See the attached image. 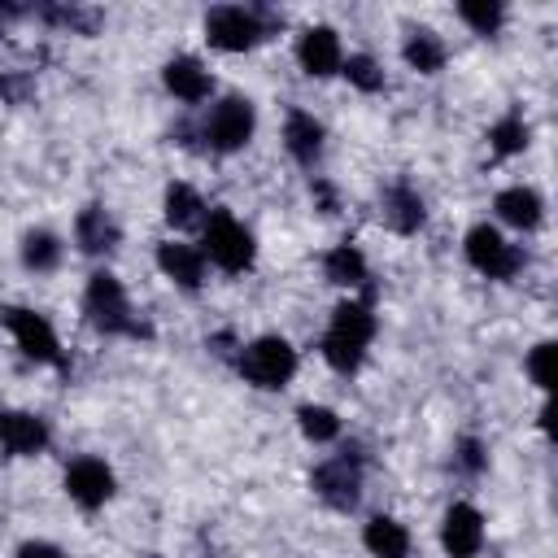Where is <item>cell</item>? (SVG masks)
I'll return each mask as SVG.
<instances>
[{"instance_id": "obj_22", "label": "cell", "mask_w": 558, "mask_h": 558, "mask_svg": "<svg viewBox=\"0 0 558 558\" xmlns=\"http://www.w3.org/2000/svg\"><path fill=\"white\" fill-rule=\"evenodd\" d=\"M384 209H388V218H392L397 231L423 227V201H418V192H410V187H388Z\"/></svg>"}, {"instance_id": "obj_27", "label": "cell", "mask_w": 558, "mask_h": 558, "mask_svg": "<svg viewBox=\"0 0 558 558\" xmlns=\"http://www.w3.org/2000/svg\"><path fill=\"white\" fill-rule=\"evenodd\" d=\"M458 17H462L466 26H475L480 35H493V31L501 26L506 9H501V4H488V0H462V4H458Z\"/></svg>"}, {"instance_id": "obj_21", "label": "cell", "mask_w": 558, "mask_h": 558, "mask_svg": "<svg viewBox=\"0 0 558 558\" xmlns=\"http://www.w3.org/2000/svg\"><path fill=\"white\" fill-rule=\"evenodd\" d=\"M405 61H410L418 74H436V70L445 65V44H440V35L414 31V35L405 39Z\"/></svg>"}, {"instance_id": "obj_18", "label": "cell", "mask_w": 558, "mask_h": 558, "mask_svg": "<svg viewBox=\"0 0 558 558\" xmlns=\"http://www.w3.org/2000/svg\"><path fill=\"white\" fill-rule=\"evenodd\" d=\"M541 196L532 192V187H506L501 196H497V214L510 222V227H519V231H532V227H541Z\"/></svg>"}, {"instance_id": "obj_10", "label": "cell", "mask_w": 558, "mask_h": 558, "mask_svg": "<svg viewBox=\"0 0 558 558\" xmlns=\"http://www.w3.org/2000/svg\"><path fill=\"white\" fill-rule=\"evenodd\" d=\"M65 493H70L78 506L96 510V506H105V501L113 497V471H109L100 458H78V462H70V471H65Z\"/></svg>"}, {"instance_id": "obj_13", "label": "cell", "mask_w": 558, "mask_h": 558, "mask_svg": "<svg viewBox=\"0 0 558 558\" xmlns=\"http://www.w3.org/2000/svg\"><path fill=\"white\" fill-rule=\"evenodd\" d=\"M0 445L17 458H31L48 445V423L39 414H26V410H4L0 414Z\"/></svg>"}, {"instance_id": "obj_25", "label": "cell", "mask_w": 558, "mask_h": 558, "mask_svg": "<svg viewBox=\"0 0 558 558\" xmlns=\"http://www.w3.org/2000/svg\"><path fill=\"white\" fill-rule=\"evenodd\" d=\"M296 418H301V432H305L314 445H327V440L340 436V418H336L327 405H301Z\"/></svg>"}, {"instance_id": "obj_5", "label": "cell", "mask_w": 558, "mask_h": 558, "mask_svg": "<svg viewBox=\"0 0 558 558\" xmlns=\"http://www.w3.org/2000/svg\"><path fill=\"white\" fill-rule=\"evenodd\" d=\"M466 262H471L480 275H488V279H510V275L523 266V253H519L497 227L480 222V227L466 231Z\"/></svg>"}, {"instance_id": "obj_14", "label": "cell", "mask_w": 558, "mask_h": 558, "mask_svg": "<svg viewBox=\"0 0 558 558\" xmlns=\"http://www.w3.org/2000/svg\"><path fill=\"white\" fill-rule=\"evenodd\" d=\"M161 78H166V87H170L179 100H205V96L214 92V78H209V70H205L196 57H174V61H166Z\"/></svg>"}, {"instance_id": "obj_8", "label": "cell", "mask_w": 558, "mask_h": 558, "mask_svg": "<svg viewBox=\"0 0 558 558\" xmlns=\"http://www.w3.org/2000/svg\"><path fill=\"white\" fill-rule=\"evenodd\" d=\"M248 135H253V105H248L244 96H227V100H218V105L209 109V118H205V140H209L218 153L244 148Z\"/></svg>"}, {"instance_id": "obj_2", "label": "cell", "mask_w": 558, "mask_h": 558, "mask_svg": "<svg viewBox=\"0 0 558 558\" xmlns=\"http://www.w3.org/2000/svg\"><path fill=\"white\" fill-rule=\"evenodd\" d=\"M83 314L96 331H109V336H140L144 327L131 318V305H126V292L122 283L109 275V270H96L87 279V292H83Z\"/></svg>"}, {"instance_id": "obj_9", "label": "cell", "mask_w": 558, "mask_h": 558, "mask_svg": "<svg viewBox=\"0 0 558 558\" xmlns=\"http://www.w3.org/2000/svg\"><path fill=\"white\" fill-rule=\"evenodd\" d=\"M440 545L449 558H475L480 545H484V519L475 506L458 501L445 510V523H440Z\"/></svg>"}, {"instance_id": "obj_4", "label": "cell", "mask_w": 558, "mask_h": 558, "mask_svg": "<svg viewBox=\"0 0 558 558\" xmlns=\"http://www.w3.org/2000/svg\"><path fill=\"white\" fill-rule=\"evenodd\" d=\"M240 371L257 388H283L296 375V349L283 336H262L240 353Z\"/></svg>"}, {"instance_id": "obj_19", "label": "cell", "mask_w": 558, "mask_h": 558, "mask_svg": "<svg viewBox=\"0 0 558 558\" xmlns=\"http://www.w3.org/2000/svg\"><path fill=\"white\" fill-rule=\"evenodd\" d=\"M74 235H78V248H83V253H109V248L118 244V227H113V218H109L105 209H96V205L78 214Z\"/></svg>"}, {"instance_id": "obj_23", "label": "cell", "mask_w": 558, "mask_h": 558, "mask_svg": "<svg viewBox=\"0 0 558 558\" xmlns=\"http://www.w3.org/2000/svg\"><path fill=\"white\" fill-rule=\"evenodd\" d=\"M201 196L187 187V183H170L166 187V222L170 227H192V222H201Z\"/></svg>"}, {"instance_id": "obj_24", "label": "cell", "mask_w": 558, "mask_h": 558, "mask_svg": "<svg viewBox=\"0 0 558 558\" xmlns=\"http://www.w3.org/2000/svg\"><path fill=\"white\" fill-rule=\"evenodd\" d=\"M22 262L31 270H52L61 262V240L52 231H26L22 235Z\"/></svg>"}, {"instance_id": "obj_15", "label": "cell", "mask_w": 558, "mask_h": 558, "mask_svg": "<svg viewBox=\"0 0 558 558\" xmlns=\"http://www.w3.org/2000/svg\"><path fill=\"white\" fill-rule=\"evenodd\" d=\"M157 266H161L179 288H201V279H205V253L192 248V244L166 240V244L157 248Z\"/></svg>"}, {"instance_id": "obj_16", "label": "cell", "mask_w": 558, "mask_h": 558, "mask_svg": "<svg viewBox=\"0 0 558 558\" xmlns=\"http://www.w3.org/2000/svg\"><path fill=\"white\" fill-rule=\"evenodd\" d=\"M283 140H288V153H292L296 161H305V166L323 153V126H318L314 113H305V109H292V113H288Z\"/></svg>"}, {"instance_id": "obj_26", "label": "cell", "mask_w": 558, "mask_h": 558, "mask_svg": "<svg viewBox=\"0 0 558 558\" xmlns=\"http://www.w3.org/2000/svg\"><path fill=\"white\" fill-rule=\"evenodd\" d=\"M488 140H493V148L501 153V157H510V153H523L527 148V122L519 118V113H506L493 131H488Z\"/></svg>"}, {"instance_id": "obj_20", "label": "cell", "mask_w": 558, "mask_h": 558, "mask_svg": "<svg viewBox=\"0 0 558 558\" xmlns=\"http://www.w3.org/2000/svg\"><path fill=\"white\" fill-rule=\"evenodd\" d=\"M323 266H327V279L340 283V288H357V283L366 279V257H362L353 244H336Z\"/></svg>"}, {"instance_id": "obj_1", "label": "cell", "mask_w": 558, "mask_h": 558, "mask_svg": "<svg viewBox=\"0 0 558 558\" xmlns=\"http://www.w3.org/2000/svg\"><path fill=\"white\" fill-rule=\"evenodd\" d=\"M371 336H375V314H371L366 305H357V301H344V305H336L331 327H327V336H323V357H327L336 371L349 375V371L362 366V353H366Z\"/></svg>"}, {"instance_id": "obj_28", "label": "cell", "mask_w": 558, "mask_h": 558, "mask_svg": "<svg viewBox=\"0 0 558 558\" xmlns=\"http://www.w3.org/2000/svg\"><path fill=\"white\" fill-rule=\"evenodd\" d=\"M340 70H344V78H349L353 87H362V92H379V87H384V70H379L371 57H349V61H340Z\"/></svg>"}, {"instance_id": "obj_29", "label": "cell", "mask_w": 558, "mask_h": 558, "mask_svg": "<svg viewBox=\"0 0 558 558\" xmlns=\"http://www.w3.org/2000/svg\"><path fill=\"white\" fill-rule=\"evenodd\" d=\"M549 362H554V344L545 340V344H536V349H532V357H527V375H532V384H536V388H549V384H554Z\"/></svg>"}, {"instance_id": "obj_17", "label": "cell", "mask_w": 558, "mask_h": 558, "mask_svg": "<svg viewBox=\"0 0 558 558\" xmlns=\"http://www.w3.org/2000/svg\"><path fill=\"white\" fill-rule=\"evenodd\" d=\"M362 541H366V549H371L375 558H410V532H405L397 519L375 514V519L366 523Z\"/></svg>"}, {"instance_id": "obj_6", "label": "cell", "mask_w": 558, "mask_h": 558, "mask_svg": "<svg viewBox=\"0 0 558 558\" xmlns=\"http://www.w3.org/2000/svg\"><path fill=\"white\" fill-rule=\"evenodd\" d=\"M205 35H209V44L222 48V52H244V48H253V44L266 35V26H262V17H257L253 9L218 4V9L205 13Z\"/></svg>"}, {"instance_id": "obj_31", "label": "cell", "mask_w": 558, "mask_h": 558, "mask_svg": "<svg viewBox=\"0 0 558 558\" xmlns=\"http://www.w3.org/2000/svg\"><path fill=\"white\" fill-rule=\"evenodd\" d=\"M458 449H462V466H466V471H480V466H484V449H480V440H462Z\"/></svg>"}, {"instance_id": "obj_30", "label": "cell", "mask_w": 558, "mask_h": 558, "mask_svg": "<svg viewBox=\"0 0 558 558\" xmlns=\"http://www.w3.org/2000/svg\"><path fill=\"white\" fill-rule=\"evenodd\" d=\"M17 558H65L57 545H48V541H26L22 549H17Z\"/></svg>"}, {"instance_id": "obj_12", "label": "cell", "mask_w": 558, "mask_h": 558, "mask_svg": "<svg viewBox=\"0 0 558 558\" xmlns=\"http://www.w3.org/2000/svg\"><path fill=\"white\" fill-rule=\"evenodd\" d=\"M296 61H301V70H305V74H314V78L336 74V70H340V61H344L336 31H331V26H310V31L301 35V44H296Z\"/></svg>"}, {"instance_id": "obj_3", "label": "cell", "mask_w": 558, "mask_h": 558, "mask_svg": "<svg viewBox=\"0 0 558 558\" xmlns=\"http://www.w3.org/2000/svg\"><path fill=\"white\" fill-rule=\"evenodd\" d=\"M205 248V257L214 262V266H222V270H248L253 266V235H248V227L235 218V214H227V209H214L209 218H205V240H201Z\"/></svg>"}, {"instance_id": "obj_11", "label": "cell", "mask_w": 558, "mask_h": 558, "mask_svg": "<svg viewBox=\"0 0 558 558\" xmlns=\"http://www.w3.org/2000/svg\"><path fill=\"white\" fill-rule=\"evenodd\" d=\"M314 488H318V497H323L327 506L349 510V506L357 501L362 471H357V462H349V458H331V462H323V466L314 471Z\"/></svg>"}, {"instance_id": "obj_7", "label": "cell", "mask_w": 558, "mask_h": 558, "mask_svg": "<svg viewBox=\"0 0 558 558\" xmlns=\"http://www.w3.org/2000/svg\"><path fill=\"white\" fill-rule=\"evenodd\" d=\"M0 318H4V327L13 331V340H17V349H22L26 357H35V362H61L57 331H52V323H48L44 314L22 310V305H4Z\"/></svg>"}]
</instances>
